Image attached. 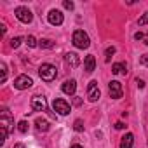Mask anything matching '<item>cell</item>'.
<instances>
[{"mask_svg":"<svg viewBox=\"0 0 148 148\" xmlns=\"http://www.w3.org/2000/svg\"><path fill=\"white\" fill-rule=\"evenodd\" d=\"M146 23H148V11H146V12H143V16L139 18V21H138V25H139V26H145Z\"/></svg>","mask_w":148,"mask_h":148,"instance_id":"obj_24","label":"cell"},{"mask_svg":"<svg viewBox=\"0 0 148 148\" xmlns=\"http://www.w3.org/2000/svg\"><path fill=\"white\" fill-rule=\"evenodd\" d=\"M0 71H2V77H0V82H5V79H7V66H5V63H0Z\"/></svg>","mask_w":148,"mask_h":148,"instance_id":"obj_18","label":"cell"},{"mask_svg":"<svg viewBox=\"0 0 148 148\" xmlns=\"http://www.w3.org/2000/svg\"><path fill=\"white\" fill-rule=\"evenodd\" d=\"M143 44H146V45H148V33H145V38H143Z\"/></svg>","mask_w":148,"mask_h":148,"instance_id":"obj_32","label":"cell"},{"mask_svg":"<svg viewBox=\"0 0 148 148\" xmlns=\"http://www.w3.org/2000/svg\"><path fill=\"white\" fill-rule=\"evenodd\" d=\"M64 61H66V64H70L71 68H77V66L80 64V58H79V54H75V52H68V54L64 56Z\"/></svg>","mask_w":148,"mask_h":148,"instance_id":"obj_11","label":"cell"},{"mask_svg":"<svg viewBox=\"0 0 148 148\" xmlns=\"http://www.w3.org/2000/svg\"><path fill=\"white\" fill-rule=\"evenodd\" d=\"M26 44H28V47H32V49H33V47H37V45H38V40H37L35 37H32V35H30V37L26 38Z\"/></svg>","mask_w":148,"mask_h":148,"instance_id":"obj_22","label":"cell"},{"mask_svg":"<svg viewBox=\"0 0 148 148\" xmlns=\"http://www.w3.org/2000/svg\"><path fill=\"white\" fill-rule=\"evenodd\" d=\"M73 129H75L77 132H80V131H84V122H82L80 119H77L75 122H73Z\"/></svg>","mask_w":148,"mask_h":148,"instance_id":"obj_20","label":"cell"},{"mask_svg":"<svg viewBox=\"0 0 148 148\" xmlns=\"http://www.w3.org/2000/svg\"><path fill=\"white\" fill-rule=\"evenodd\" d=\"M14 129V119L12 115L9 113L7 108H2V113H0V131H2V138H0V143H5L9 132Z\"/></svg>","mask_w":148,"mask_h":148,"instance_id":"obj_1","label":"cell"},{"mask_svg":"<svg viewBox=\"0 0 148 148\" xmlns=\"http://www.w3.org/2000/svg\"><path fill=\"white\" fill-rule=\"evenodd\" d=\"M108 92H110V98L120 99V98H122V84L117 82V80H112V82L108 84Z\"/></svg>","mask_w":148,"mask_h":148,"instance_id":"obj_7","label":"cell"},{"mask_svg":"<svg viewBox=\"0 0 148 148\" xmlns=\"http://www.w3.org/2000/svg\"><path fill=\"white\" fill-rule=\"evenodd\" d=\"M32 108L35 112H47V99L44 96H33L32 98Z\"/></svg>","mask_w":148,"mask_h":148,"instance_id":"obj_8","label":"cell"},{"mask_svg":"<svg viewBox=\"0 0 148 148\" xmlns=\"http://www.w3.org/2000/svg\"><path fill=\"white\" fill-rule=\"evenodd\" d=\"M47 19H49V23H51V25H54V26H59V25H63V21H64V16H63V12H61V11H58V9H52V11H49V16H47Z\"/></svg>","mask_w":148,"mask_h":148,"instance_id":"obj_9","label":"cell"},{"mask_svg":"<svg viewBox=\"0 0 148 148\" xmlns=\"http://www.w3.org/2000/svg\"><path fill=\"white\" fill-rule=\"evenodd\" d=\"M84 70H86L87 73H92V71L96 70V59H94L92 54L86 56V59H84Z\"/></svg>","mask_w":148,"mask_h":148,"instance_id":"obj_13","label":"cell"},{"mask_svg":"<svg viewBox=\"0 0 148 148\" xmlns=\"http://www.w3.org/2000/svg\"><path fill=\"white\" fill-rule=\"evenodd\" d=\"M38 45H40L42 49H52L56 44H54L52 40H49V38H42V40H38Z\"/></svg>","mask_w":148,"mask_h":148,"instance_id":"obj_17","label":"cell"},{"mask_svg":"<svg viewBox=\"0 0 148 148\" xmlns=\"http://www.w3.org/2000/svg\"><path fill=\"white\" fill-rule=\"evenodd\" d=\"M52 106H54V112H58L59 115H68L70 113V105L64 101V99H54V103H52Z\"/></svg>","mask_w":148,"mask_h":148,"instance_id":"obj_10","label":"cell"},{"mask_svg":"<svg viewBox=\"0 0 148 148\" xmlns=\"http://www.w3.org/2000/svg\"><path fill=\"white\" fill-rule=\"evenodd\" d=\"M75 105L80 106V105H82V99H80V98H75Z\"/></svg>","mask_w":148,"mask_h":148,"instance_id":"obj_31","label":"cell"},{"mask_svg":"<svg viewBox=\"0 0 148 148\" xmlns=\"http://www.w3.org/2000/svg\"><path fill=\"white\" fill-rule=\"evenodd\" d=\"M35 125H37V129L38 131H49V122L45 120V119H42V117H38L37 120H35Z\"/></svg>","mask_w":148,"mask_h":148,"instance_id":"obj_16","label":"cell"},{"mask_svg":"<svg viewBox=\"0 0 148 148\" xmlns=\"http://www.w3.org/2000/svg\"><path fill=\"white\" fill-rule=\"evenodd\" d=\"M63 7H64V9H68V11H71L75 5H73V2H70V0H64V2H63Z\"/></svg>","mask_w":148,"mask_h":148,"instance_id":"obj_25","label":"cell"},{"mask_svg":"<svg viewBox=\"0 0 148 148\" xmlns=\"http://www.w3.org/2000/svg\"><path fill=\"white\" fill-rule=\"evenodd\" d=\"M33 86V80L28 77V75H19L16 80H14V87L19 89V91H25V89H30Z\"/></svg>","mask_w":148,"mask_h":148,"instance_id":"obj_6","label":"cell"},{"mask_svg":"<svg viewBox=\"0 0 148 148\" xmlns=\"http://www.w3.org/2000/svg\"><path fill=\"white\" fill-rule=\"evenodd\" d=\"M71 148H82V146H80V145H73Z\"/></svg>","mask_w":148,"mask_h":148,"instance_id":"obj_34","label":"cell"},{"mask_svg":"<svg viewBox=\"0 0 148 148\" xmlns=\"http://www.w3.org/2000/svg\"><path fill=\"white\" fill-rule=\"evenodd\" d=\"M112 73H115V75H119V73H127V66H125V63H115V64H112Z\"/></svg>","mask_w":148,"mask_h":148,"instance_id":"obj_15","label":"cell"},{"mask_svg":"<svg viewBox=\"0 0 148 148\" xmlns=\"http://www.w3.org/2000/svg\"><path fill=\"white\" fill-rule=\"evenodd\" d=\"M28 127H30V124H28L26 120H21V122L18 124V131H19V132H28Z\"/></svg>","mask_w":148,"mask_h":148,"instance_id":"obj_19","label":"cell"},{"mask_svg":"<svg viewBox=\"0 0 148 148\" xmlns=\"http://www.w3.org/2000/svg\"><path fill=\"white\" fill-rule=\"evenodd\" d=\"M38 75L44 82H52L56 77H58V70L54 64H49V63H44L40 68H38Z\"/></svg>","mask_w":148,"mask_h":148,"instance_id":"obj_3","label":"cell"},{"mask_svg":"<svg viewBox=\"0 0 148 148\" xmlns=\"http://www.w3.org/2000/svg\"><path fill=\"white\" fill-rule=\"evenodd\" d=\"M115 129H119V131H122V129H125V125H124V122H117V124H115Z\"/></svg>","mask_w":148,"mask_h":148,"instance_id":"obj_28","label":"cell"},{"mask_svg":"<svg viewBox=\"0 0 148 148\" xmlns=\"http://www.w3.org/2000/svg\"><path fill=\"white\" fill-rule=\"evenodd\" d=\"M99 96H101V91H99V87H98V82H96V80H91L89 86H87V99L94 103V101L99 99Z\"/></svg>","mask_w":148,"mask_h":148,"instance_id":"obj_5","label":"cell"},{"mask_svg":"<svg viewBox=\"0 0 148 148\" xmlns=\"http://www.w3.org/2000/svg\"><path fill=\"white\" fill-rule=\"evenodd\" d=\"M136 84H138V87H139V89H143V87H145V80H141V79H138V80H136Z\"/></svg>","mask_w":148,"mask_h":148,"instance_id":"obj_29","label":"cell"},{"mask_svg":"<svg viewBox=\"0 0 148 148\" xmlns=\"http://www.w3.org/2000/svg\"><path fill=\"white\" fill-rule=\"evenodd\" d=\"M61 91L64 92V94H75V91H77V82L75 80H66L63 86H61Z\"/></svg>","mask_w":148,"mask_h":148,"instance_id":"obj_12","label":"cell"},{"mask_svg":"<svg viewBox=\"0 0 148 148\" xmlns=\"http://www.w3.org/2000/svg\"><path fill=\"white\" fill-rule=\"evenodd\" d=\"M14 14H16V18L21 21V23H25V25H28V23H32V19H33V14H32V11L28 9V7H16V11H14Z\"/></svg>","mask_w":148,"mask_h":148,"instance_id":"obj_4","label":"cell"},{"mask_svg":"<svg viewBox=\"0 0 148 148\" xmlns=\"http://www.w3.org/2000/svg\"><path fill=\"white\" fill-rule=\"evenodd\" d=\"M139 63H141L143 66H148V54H143V56L139 58Z\"/></svg>","mask_w":148,"mask_h":148,"instance_id":"obj_26","label":"cell"},{"mask_svg":"<svg viewBox=\"0 0 148 148\" xmlns=\"http://www.w3.org/2000/svg\"><path fill=\"white\" fill-rule=\"evenodd\" d=\"M21 42H23L21 37H14V38H11V47H12V49H18Z\"/></svg>","mask_w":148,"mask_h":148,"instance_id":"obj_21","label":"cell"},{"mask_svg":"<svg viewBox=\"0 0 148 148\" xmlns=\"http://www.w3.org/2000/svg\"><path fill=\"white\" fill-rule=\"evenodd\" d=\"M5 30H7V28H5V25H0V35H4V33H5Z\"/></svg>","mask_w":148,"mask_h":148,"instance_id":"obj_30","label":"cell"},{"mask_svg":"<svg viewBox=\"0 0 148 148\" xmlns=\"http://www.w3.org/2000/svg\"><path fill=\"white\" fill-rule=\"evenodd\" d=\"M14 148H25V145L23 143H18V145H14Z\"/></svg>","mask_w":148,"mask_h":148,"instance_id":"obj_33","label":"cell"},{"mask_svg":"<svg viewBox=\"0 0 148 148\" xmlns=\"http://www.w3.org/2000/svg\"><path fill=\"white\" fill-rule=\"evenodd\" d=\"M71 42H73V45H75L77 49H87L91 45V38H89V35L84 30H75L73 32Z\"/></svg>","mask_w":148,"mask_h":148,"instance_id":"obj_2","label":"cell"},{"mask_svg":"<svg viewBox=\"0 0 148 148\" xmlns=\"http://www.w3.org/2000/svg\"><path fill=\"white\" fill-rule=\"evenodd\" d=\"M134 38H136V40H139V42H143L145 33H143V32H136V33H134Z\"/></svg>","mask_w":148,"mask_h":148,"instance_id":"obj_27","label":"cell"},{"mask_svg":"<svg viewBox=\"0 0 148 148\" xmlns=\"http://www.w3.org/2000/svg\"><path fill=\"white\" fill-rule=\"evenodd\" d=\"M132 143H134V134L132 132H127L120 139V148H132Z\"/></svg>","mask_w":148,"mask_h":148,"instance_id":"obj_14","label":"cell"},{"mask_svg":"<svg viewBox=\"0 0 148 148\" xmlns=\"http://www.w3.org/2000/svg\"><path fill=\"white\" fill-rule=\"evenodd\" d=\"M105 54H106V63L112 59V56L115 54V47L113 45H110V47H106V51H105Z\"/></svg>","mask_w":148,"mask_h":148,"instance_id":"obj_23","label":"cell"}]
</instances>
